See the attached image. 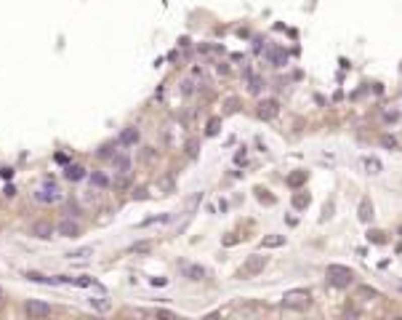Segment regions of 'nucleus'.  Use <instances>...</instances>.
<instances>
[{"label":"nucleus","instance_id":"1","mask_svg":"<svg viewBox=\"0 0 402 320\" xmlns=\"http://www.w3.org/2000/svg\"><path fill=\"white\" fill-rule=\"evenodd\" d=\"M325 275H328L330 286H339V288H347V286L354 283V272L349 267H344V264H330L328 270H325Z\"/></svg>","mask_w":402,"mask_h":320},{"label":"nucleus","instance_id":"2","mask_svg":"<svg viewBox=\"0 0 402 320\" xmlns=\"http://www.w3.org/2000/svg\"><path fill=\"white\" fill-rule=\"evenodd\" d=\"M283 307L285 309H309L312 307L309 291H288L283 296Z\"/></svg>","mask_w":402,"mask_h":320},{"label":"nucleus","instance_id":"3","mask_svg":"<svg viewBox=\"0 0 402 320\" xmlns=\"http://www.w3.org/2000/svg\"><path fill=\"white\" fill-rule=\"evenodd\" d=\"M35 200L37 203H59L61 200V190L51 182V179H45V182L35 190Z\"/></svg>","mask_w":402,"mask_h":320},{"label":"nucleus","instance_id":"4","mask_svg":"<svg viewBox=\"0 0 402 320\" xmlns=\"http://www.w3.org/2000/svg\"><path fill=\"white\" fill-rule=\"evenodd\" d=\"M264 267H266V256H248L245 264L240 267L237 275H240V278H245V275H258V272L264 270Z\"/></svg>","mask_w":402,"mask_h":320},{"label":"nucleus","instance_id":"5","mask_svg":"<svg viewBox=\"0 0 402 320\" xmlns=\"http://www.w3.org/2000/svg\"><path fill=\"white\" fill-rule=\"evenodd\" d=\"M24 312L30 317H45V315H51V304L40 302V299H30V302L24 304Z\"/></svg>","mask_w":402,"mask_h":320},{"label":"nucleus","instance_id":"6","mask_svg":"<svg viewBox=\"0 0 402 320\" xmlns=\"http://www.w3.org/2000/svg\"><path fill=\"white\" fill-rule=\"evenodd\" d=\"M181 275L186 278V280H194V283H200V280H205L208 278V270H205L203 264H181Z\"/></svg>","mask_w":402,"mask_h":320},{"label":"nucleus","instance_id":"7","mask_svg":"<svg viewBox=\"0 0 402 320\" xmlns=\"http://www.w3.org/2000/svg\"><path fill=\"white\" fill-rule=\"evenodd\" d=\"M56 232H59L61 238H78V235H80V224L75 219H61L59 227H56Z\"/></svg>","mask_w":402,"mask_h":320},{"label":"nucleus","instance_id":"8","mask_svg":"<svg viewBox=\"0 0 402 320\" xmlns=\"http://www.w3.org/2000/svg\"><path fill=\"white\" fill-rule=\"evenodd\" d=\"M51 232H53V230H51L48 222H37V224H32V230H30L32 238H40V240H48Z\"/></svg>","mask_w":402,"mask_h":320},{"label":"nucleus","instance_id":"9","mask_svg":"<svg viewBox=\"0 0 402 320\" xmlns=\"http://www.w3.org/2000/svg\"><path fill=\"white\" fill-rule=\"evenodd\" d=\"M277 115V101H261L258 104V118H264V120H269V118H275Z\"/></svg>","mask_w":402,"mask_h":320},{"label":"nucleus","instance_id":"10","mask_svg":"<svg viewBox=\"0 0 402 320\" xmlns=\"http://www.w3.org/2000/svg\"><path fill=\"white\" fill-rule=\"evenodd\" d=\"M152 251V243L149 240H139V243H130V246L125 248L128 256H136V253H149Z\"/></svg>","mask_w":402,"mask_h":320},{"label":"nucleus","instance_id":"11","mask_svg":"<svg viewBox=\"0 0 402 320\" xmlns=\"http://www.w3.org/2000/svg\"><path fill=\"white\" fill-rule=\"evenodd\" d=\"M112 166L117 168V174H128L130 160H128V155H123V152H120V155H115V157H112Z\"/></svg>","mask_w":402,"mask_h":320},{"label":"nucleus","instance_id":"12","mask_svg":"<svg viewBox=\"0 0 402 320\" xmlns=\"http://www.w3.org/2000/svg\"><path fill=\"white\" fill-rule=\"evenodd\" d=\"M64 176H67L70 182H80V179L86 176V168H83V166H70V168H67V174H64Z\"/></svg>","mask_w":402,"mask_h":320},{"label":"nucleus","instance_id":"13","mask_svg":"<svg viewBox=\"0 0 402 320\" xmlns=\"http://www.w3.org/2000/svg\"><path fill=\"white\" fill-rule=\"evenodd\" d=\"M72 286H78V288H93V286H96V280H93L91 275H78V278H72Z\"/></svg>","mask_w":402,"mask_h":320},{"label":"nucleus","instance_id":"14","mask_svg":"<svg viewBox=\"0 0 402 320\" xmlns=\"http://www.w3.org/2000/svg\"><path fill=\"white\" fill-rule=\"evenodd\" d=\"M24 278H27V280H32V283H43V286H51V278H45L43 272H32V270H30V272H24Z\"/></svg>","mask_w":402,"mask_h":320},{"label":"nucleus","instance_id":"15","mask_svg":"<svg viewBox=\"0 0 402 320\" xmlns=\"http://www.w3.org/2000/svg\"><path fill=\"white\" fill-rule=\"evenodd\" d=\"M91 182H93V187H109V176L101 174V171H93L91 174Z\"/></svg>","mask_w":402,"mask_h":320},{"label":"nucleus","instance_id":"16","mask_svg":"<svg viewBox=\"0 0 402 320\" xmlns=\"http://www.w3.org/2000/svg\"><path fill=\"white\" fill-rule=\"evenodd\" d=\"M93 253V246H86V248H78V251H70L67 259H88Z\"/></svg>","mask_w":402,"mask_h":320},{"label":"nucleus","instance_id":"17","mask_svg":"<svg viewBox=\"0 0 402 320\" xmlns=\"http://www.w3.org/2000/svg\"><path fill=\"white\" fill-rule=\"evenodd\" d=\"M357 296H368V299H373V302H376V299H381V294L376 288H370V286H360L357 288Z\"/></svg>","mask_w":402,"mask_h":320},{"label":"nucleus","instance_id":"18","mask_svg":"<svg viewBox=\"0 0 402 320\" xmlns=\"http://www.w3.org/2000/svg\"><path fill=\"white\" fill-rule=\"evenodd\" d=\"M360 219L362 222H370L373 219V205H370V200L365 197V200H362V208H360Z\"/></svg>","mask_w":402,"mask_h":320},{"label":"nucleus","instance_id":"19","mask_svg":"<svg viewBox=\"0 0 402 320\" xmlns=\"http://www.w3.org/2000/svg\"><path fill=\"white\" fill-rule=\"evenodd\" d=\"M362 163H365V168H368L370 174H378V171H384V166H381L376 157H365V160H362Z\"/></svg>","mask_w":402,"mask_h":320},{"label":"nucleus","instance_id":"20","mask_svg":"<svg viewBox=\"0 0 402 320\" xmlns=\"http://www.w3.org/2000/svg\"><path fill=\"white\" fill-rule=\"evenodd\" d=\"M264 246H266V248H272V246H285V238H283V235H275V238H272V235H266V238H264Z\"/></svg>","mask_w":402,"mask_h":320},{"label":"nucleus","instance_id":"21","mask_svg":"<svg viewBox=\"0 0 402 320\" xmlns=\"http://www.w3.org/2000/svg\"><path fill=\"white\" fill-rule=\"evenodd\" d=\"M168 219H171L168 214H163V216H152V219H144L142 224H139V227H152V224H163V222H168Z\"/></svg>","mask_w":402,"mask_h":320},{"label":"nucleus","instance_id":"22","mask_svg":"<svg viewBox=\"0 0 402 320\" xmlns=\"http://www.w3.org/2000/svg\"><path fill=\"white\" fill-rule=\"evenodd\" d=\"M219 126H221V120H219V118L208 120V126H205V134H208V136H216V134H219Z\"/></svg>","mask_w":402,"mask_h":320},{"label":"nucleus","instance_id":"23","mask_svg":"<svg viewBox=\"0 0 402 320\" xmlns=\"http://www.w3.org/2000/svg\"><path fill=\"white\" fill-rule=\"evenodd\" d=\"M368 240H370V243H386V232L373 230V232H368Z\"/></svg>","mask_w":402,"mask_h":320},{"label":"nucleus","instance_id":"24","mask_svg":"<svg viewBox=\"0 0 402 320\" xmlns=\"http://www.w3.org/2000/svg\"><path fill=\"white\" fill-rule=\"evenodd\" d=\"M248 91H253V93H258V91H261V78H258V75L248 80Z\"/></svg>","mask_w":402,"mask_h":320},{"label":"nucleus","instance_id":"25","mask_svg":"<svg viewBox=\"0 0 402 320\" xmlns=\"http://www.w3.org/2000/svg\"><path fill=\"white\" fill-rule=\"evenodd\" d=\"M293 203L298 205V208H306V205H309V195H306V192L298 195V197H293Z\"/></svg>","mask_w":402,"mask_h":320},{"label":"nucleus","instance_id":"26","mask_svg":"<svg viewBox=\"0 0 402 320\" xmlns=\"http://www.w3.org/2000/svg\"><path fill=\"white\" fill-rule=\"evenodd\" d=\"M136 139H139V131H133V128H130L128 134H123V142H125V144H133Z\"/></svg>","mask_w":402,"mask_h":320},{"label":"nucleus","instance_id":"27","mask_svg":"<svg viewBox=\"0 0 402 320\" xmlns=\"http://www.w3.org/2000/svg\"><path fill=\"white\" fill-rule=\"evenodd\" d=\"M91 304L96 307V309H107V307H109V302H107V299H91Z\"/></svg>","mask_w":402,"mask_h":320},{"label":"nucleus","instance_id":"28","mask_svg":"<svg viewBox=\"0 0 402 320\" xmlns=\"http://www.w3.org/2000/svg\"><path fill=\"white\" fill-rule=\"evenodd\" d=\"M152 286L163 288V286H168V280H165V278H152Z\"/></svg>","mask_w":402,"mask_h":320},{"label":"nucleus","instance_id":"29","mask_svg":"<svg viewBox=\"0 0 402 320\" xmlns=\"http://www.w3.org/2000/svg\"><path fill=\"white\" fill-rule=\"evenodd\" d=\"M194 91V80H184V93H192Z\"/></svg>","mask_w":402,"mask_h":320},{"label":"nucleus","instance_id":"30","mask_svg":"<svg viewBox=\"0 0 402 320\" xmlns=\"http://www.w3.org/2000/svg\"><path fill=\"white\" fill-rule=\"evenodd\" d=\"M237 104H240L237 99H227V110H237Z\"/></svg>","mask_w":402,"mask_h":320},{"label":"nucleus","instance_id":"31","mask_svg":"<svg viewBox=\"0 0 402 320\" xmlns=\"http://www.w3.org/2000/svg\"><path fill=\"white\" fill-rule=\"evenodd\" d=\"M56 163H70V157L61 155V152H56Z\"/></svg>","mask_w":402,"mask_h":320},{"label":"nucleus","instance_id":"32","mask_svg":"<svg viewBox=\"0 0 402 320\" xmlns=\"http://www.w3.org/2000/svg\"><path fill=\"white\" fill-rule=\"evenodd\" d=\"M0 176H3V179H11L14 171H11V168H3V171H0Z\"/></svg>","mask_w":402,"mask_h":320},{"label":"nucleus","instance_id":"33","mask_svg":"<svg viewBox=\"0 0 402 320\" xmlns=\"http://www.w3.org/2000/svg\"><path fill=\"white\" fill-rule=\"evenodd\" d=\"M0 299H3V288H0Z\"/></svg>","mask_w":402,"mask_h":320}]
</instances>
